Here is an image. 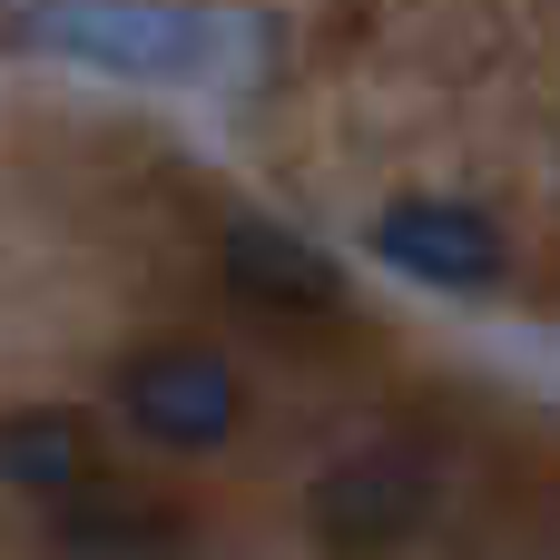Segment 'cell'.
<instances>
[{
  "mask_svg": "<svg viewBox=\"0 0 560 560\" xmlns=\"http://www.w3.org/2000/svg\"><path fill=\"white\" fill-rule=\"evenodd\" d=\"M59 541L79 560H167L177 551V512L138 502V492H69L59 502Z\"/></svg>",
  "mask_w": 560,
  "mask_h": 560,
  "instance_id": "obj_6",
  "label": "cell"
},
{
  "mask_svg": "<svg viewBox=\"0 0 560 560\" xmlns=\"http://www.w3.org/2000/svg\"><path fill=\"white\" fill-rule=\"evenodd\" d=\"M374 256L413 285H443V295H492L502 285V226L472 197H394L374 217Z\"/></svg>",
  "mask_w": 560,
  "mask_h": 560,
  "instance_id": "obj_4",
  "label": "cell"
},
{
  "mask_svg": "<svg viewBox=\"0 0 560 560\" xmlns=\"http://www.w3.org/2000/svg\"><path fill=\"white\" fill-rule=\"evenodd\" d=\"M20 39L108 79H197L217 59V20L187 0H30Z\"/></svg>",
  "mask_w": 560,
  "mask_h": 560,
  "instance_id": "obj_1",
  "label": "cell"
},
{
  "mask_svg": "<svg viewBox=\"0 0 560 560\" xmlns=\"http://www.w3.org/2000/svg\"><path fill=\"white\" fill-rule=\"evenodd\" d=\"M0 482L39 492V502L89 492V423L79 413H10L0 423Z\"/></svg>",
  "mask_w": 560,
  "mask_h": 560,
  "instance_id": "obj_7",
  "label": "cell"
},
{
  "mask_svg": "<svg viewBox=\"0 0 560 560\" xmlns=\"http://www.w3.org/2000/svg\"><path fill=\"white\" fill-rule=\"evenodd\" d=\"M118 413H128L148 443H167V453H217V443H236V423H246V384H236V364L207 354V345H148V354H128V374H118Z\"/></svg>",
  "mask_w": 560,
  "mask_h": 560,
  "instance_id": "obj_2",
  "label": "cell"
},
{
  "mask_svg": "<svg viewBox=\"0 0 560 560\" xmlns=\"http://www.w3.org/2000/svg\"><path fill=\"white\" fill-rule=\"evenodd\" d=\"M226 285L266 315H345V266L325 246H305L295 226H266V217L226 226Z\"/></svg>",
  "mask_w": 560,
  "mask_h": 560,
  "instance_id": "obj_5",
  "label": "cell"
},
{
  "mask_svg": "<svg viewBox=\"0 0 560 560\" xmlns=\"http://www.w3.org/2000/svg\"><path fill=\"white\" fill-rule=\"evenodd\" d=\"M423 512H433V472H423V453H404V443H364V453H345V463L315 482V541L345 551V560L404 551V541L423 532Z\"/></svg>",
  "mask_w": 560,
  "mask_h": 560,
  "instance_id": "obj_3",
  "label": "cell"
}]
</instances>
